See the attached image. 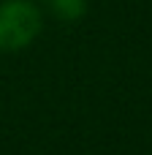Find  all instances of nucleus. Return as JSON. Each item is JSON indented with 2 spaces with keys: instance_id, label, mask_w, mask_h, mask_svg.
I'll list each match as a JSON object with an SVG mask.
<instances>
[{
  "instance_id": "f257e3e1",
  "label": "nucleus",
  "mask_w": 152,
  "mask_h": 155,
  "mask_svg": "<svg viewBox=\"0 0 152 155\" xmlns=\"http://www.w3.org/2000/svg\"><path fill=\"white\" fill-rule=\"evenodd\" d=\"M44 33V8L35 0H0V54L30 49Z\"/></svg>"
},
{
  "instance_id": "f03ea898",
  "label": "nucleus",
  "mask_w": 152,
  "mask_h": 155,
  "mask_svg": "<svg viewBox=\"0 0 152 155\" xmlns=\"http://www.w3.org/2000/svg\"><path fill=\"white\" fill-rule=\"evenodd\" d=\"M44 11L52 14L57 22H79L87 14V0H41Z\"/></svg>"
}]
</instances>
